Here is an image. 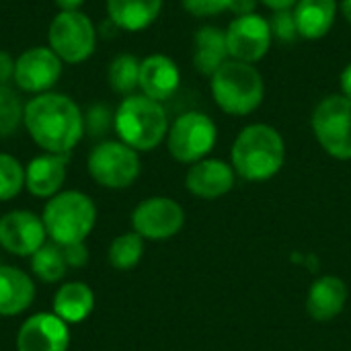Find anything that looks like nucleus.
<instances>
[{
	"mask_svg": "<svg viewBox=\"0 0 351 351\" xmlns=\"http://www.w3.org/2000/svg\"><path fill=\"white\" fill-rule=\"evenodd\" d=\"M339 84H341V95H346V97H350L351 99V62L343 68V72H341V78H339Z\"/></svg>",
	"mask_w": 351,
	"mask_h": 351,
	"instance_id": "36",
	"label": "nucleus"
},
{
	"mask_svg": "<svg viewBox=\"0 0 351 351\" xmlns=\"http://www.w3.org/2000/svg\"><path fill=\"white\" fill-rule=\"evenodd\" d=\"M68 154H39L25 167V189L39 199L58 195L66 183Z\"/></svg>",
	"mask_w": 351,
	"mask_h": 351,
	"instance_id": "16",
	"label": "nucleus"
},
{
	"mask_svg": "<svg viewBox=\"0 0 351 351\" xmlns=\"http://www.w3.org/2000/svg\"><path fill=\"white\" fill-rule=\"evenodd\" d=\"M62 66L64 62L56 56L51 47L35 45L25 49L14 60L12 80L23 93H31V95L49 93L62 76Z\"/></svg>",
	"mask_w": 351,
	"mask_h": 351,
	"instance_id": "12",
	"label": "nucleus"
},
{
	"mask_svg": "<svg viewBox=\"0 0 351 351\" xmlns=\"http://www.w3.org/2000/svg\"><path fill=\"white\" fill-rule=\"evenodd\" d=\"M111 125H113V111L103 103L93 105L84 113V134L88 136H103Z\"/></svg>",
	"mask_w": 351,
	"mask_h": 351,
	"instance_id": "29",
	"label": "nucleus"
},
{
	"mask_svg": "<svg viewBox=\"0 0 351 351\" xmlns=\"http://www.w3.org/2000/svg\"><path fill=\"white\" fill-rule=\"evenodd\" d=\"M70 325L53 313H35L16 333V351H68Z\"/></svg>",
	"mask_w": 351,
	"mask_h": 351,
	"instance_id": "14",
	"label": "nucleus"
},
{
	"mask_svg": "<svg viewBox=\"0 0 351 351\" xmlns=\"http://www.w3.org/2000/svg\"><path fill=\"white\" fill-rule=\"evenodd\" d=\"M107 14L117 29L144 31L162 10V0H105Z\"/></svg>",
	"mask_w": 351,
	"mask_h": 351,
	"instance_id": "23",
	"label": "nucleus"
},
{
	"mask_svg": "<svg viewBox=\"0 0 351 351\" xmlns=\"http://www.w3.org/2000/svg\"><path fill=\"white\" fill-rule=\"evenodd\" d=\"M216 140L218 130L214 119L202 111H187L169 125L167 148L175 160L193 165L212 152Z\"/></svg>",
	"mask_w": 351,
	"mask_h": 351,
	"instance_id": "9",
	"label": "nucleus"
},
{
	"mask_svg": "<svg viewBox=\"0 0 351 351\" xmlns=\"http://www.w3.org/2000/svg\"><path fill=\"white\" fill-rule=\"evenodd\" d=\"M23 125L43 152L70 154L84 136V113L72 97L49 90L25 103Z\"/></svg>",
	"mask_w": 351,
	"mask_h": 351,
	"instance_id": "1",
	"label": "nucleus"
},
{
	"mask_svg": "<svg viewBox=\"0 0 351 351\" xmlns=\"http://www.w3.org/2000/svg\"><path fill=\"white\" fill-rule=\"evenodd\" d=\"M35 284L31 276L12 265H0V317H19L31 308Z\"/></svg>",
	"mask_w": 351,
	"mask_h": 351,
	"instance_id": "19",
	"label": "nucleus"
},
{
	"mask_svg": "<svg viewBox=\"0 0 351 351\" xmlns=\"http://www.w3.org/2000/svg\"><path fill=\"white\" fill-rule=\"evenodd\" d=\"M14 78V58L0 49V84H8Z\"/></svg>",
	"mask_w": 351,
	"mask_h": 351,
	"instance_id": "33",
	"label": "nucleus"
},
{
	"mask_svg": "<svg viewBox=\"0 0 351 351\" xmlns=\"http://www.w3.org/2000/svg\"><path fill=\"white\" fill-rule=\"evenodd\" d=\"M41 220L51 243L60 247L84 243L97 224V206L86 193L64 189L47 199Z\"/></svg>",
	"mask_w": 351,
	"mask_h": 351,
	"instance_id": "5",
	"label": "nucleus"
},
{
	"mask_svg": "<svg viewBox=\"0 0 351 351\" xmlns=\"http://www.w3.org/2000/svg\"><path fill=\"white\" fill-rule=\"evenodd\" d=\"M95 311V292L86 282L62 284L51 302V313L66 325H78L86 321Z\"/></svg>",
	"mask_w": 351,
	"mask_h": 351,
	"instance_id": "20",
	"label": "nucleus"
},
{
	"mask_svg": "<svg viewBox=\"0 0 351 351\" xmlns=\"http://www.w3.org/2000/svg\"><path fill=\"white\" fill-rule=\"evenodd\" d=\"M23 111L25 105L19 95L8 84H0V138L16 132V128L23 123Z\"/></svg>",
	"mask_w": 351,
	"mask_h": 351,
	"instance_id": "28",
	"label": "nucleus"
},
{
	"mask_svg": "<svg viewBox=\"0 0 351 351\" xmlns=\"http://www.w3.org/2000/svg\"><path fill=\"white\" fill-rule=\"evenodd\" d=\"M341 12H343L346 21L351 25V0H341Z\"/></svg>",
	"mask_w": 351,
	"mask_h": 351,
	"instance_id": "38",
	"label": "nucleus"
},
{
	"mask_svg": "<svg viewBox=\"0 0 351 351\" xmlns=\"http://www.w3.org/2000/svg\"><path fill=\"white\" fill-rule=\"evenodd\" d=\"M62 251H64V259L68 267H84L88 263V247L84 243L64 245Z\"/></svg>",
	"mask_w": 351,
	"mask_h": 351,
	"instance_id": "32",
	"label": "nucleus"
},
{
	"mask_svg": "<svg viewBox=\"0 0 351 351\" xmlns=\"http://www.w3.org/2000/svg\"><path fill=\"white\" fill-rule=\"evenodd\" d=\"M348 302V286L337 276H323L313 282L306 296V311L317 323H327L339 317Z\"/></svg>",
	"mask_w": 351,
	"mask_h": 351,
	"instance_id": "18",
	"label": "nucleus"
},
{
	"mask_svg": "<svg viewBox=\"0 0 351 351\" xmlns=\"http://www.w3.org/2000/svg\"><path fill=\"white\" fill-rule=\"evenodd\" d=\"M185 224L183 208L171 197H148L132 212V228L144 241H167Z\"/></svg>",
	"mask_w": 351,
	"mask_h": 351,
	"instance_id": "11",
	"label": "nucleus"
},
{
	"mask_svg": "<svg viewBox=\"0 0 351 351\" xmlns=\"http://www.w3.org/2000/svg\"><path fill=\"white\" fill-rule=\"evenodd\" d=\"M183 8L197 19L216 16L230 8V0H181Z\"/></svg>",
	"mask_w": 351,
	"mask_h": 351,
	"instance_id": "31",
	"label": "nucleus"
},
{
	"mask_svg": "<svg viewBox=\"0 0 351 351\" xmlns=\"http://www.w3.org/2000/svg\"><path fill=\"white\" fill-rule=\"evenodd\" d=\"M29 265H31V274L45 282V284H58L64 280L66 271H68V263L64 259V251L60 245L47 241L45 245H41L31 257H29Z\"/></svg>",
	"mask_w": 351,
	"mask_h": 351,
	"instance_id": "24",
	"label": "nucleus"
},
{
	"mask_svg": "<svg viewBox=\"0 0 351 351\" xmlns=\"http://www.w3.org/2000/svg\"><path fill=\"white\" fill-rule=\"evenodd\" d=\"M113 130L117 138L136 152H148L167 140L169 117L162 103L146 95H130L113 111Z\"/></svg>",
	"mask_w": 351,
	"mask_h": 351,
	"instance_id": "3",
	"label": "nucleus"
},
{
	"mask_svg": "<svg viewBox=\"0 0 351 351\" xmlns=\"http://www.w3.org/2000/svg\"><path fill=\"white\" fill-rule=\"evenodd\" d=\"M181 84V72L173 58L165 53H152L140 60V82L142 95L162 103L171 99Z\"/></svg>",
	"mask_w": 351,
	"mask_h": 351,
	"instance_id": "17",
	"label": "nucleus"
},
{
	"mask_svg": "<svg viewBox=\"0 0 351 351\" xmlns=\"http://www.w3.org/2000/svg\"><path fill=\"white\" fill-rule=\"evenodd\" d=\"M232 165L220 158H204L193 162L185 177V187L191 195L199 199H218L234 187Z\"/></svg>",
	"mask_w": 351,
	"mask_h": 351,
	"instance_id": "15",
	"label": "nucleus"
},
{
	"mask_svg": "<svg viewBox=\"0 0 351 351\" xmlns=\"http://www.w3.org/2000/svg\"><path fill=\"white\" fill-rule=\"evenodd\" d=\"M292 12L300 37L323 39L335 25L337 0H298Z\"/></svg>",
	"mask_w": 351,
	"mask_h": 351,
	"instance_id": "22",
	"label": "nucleus"
},
{
	"mask_svg": "<svg viewBox=\"0 0 351 351\" xmlns=\"http://www.w3.org/2000/svg\"><path fill=\"white\" fill-rule=\"evenodd\" d=\"M271 39L274 35L269 19L257 12L234 16L226 29V45L230 60H239L245 64L261 62L271 47Z\"/></svg>",
	"mask_w": 351,
	"mask_h": 351,
	"instance_id": "10",
	"label": "nucleus"
},
{
	"mask_svg": "<svg viewBox=\"0 0 351 351\" xmlns=\"http://www.w3.org/2000/svg\"><path fill=\"white\" fill-rule=\"evenodd\" d=\"M259 0H230V8L228 12H232L234 16H243V14H251L255 12Z\"/></svg>",
	"mask_w": 351,
	"mask_h": 351,
	"instance_id": "34",
	"label": "nucleus"
},
{
	"mask_svg": "<svg viewBox=\"0 0 351 351\" xmlns=\"http://www.w3.org/2000/svg\"><path fill=\"white\" fill-rule=\"evenodd\" d=\"M107 80L115 93L123 97L134 95L140 82V60L132 53L115 56L107 68Z\"/></svg>",
	"mask_w": 351,
	"mask_h": 351,
	"instance_id": "25",
	"label": "nucleus"
},
{
	"mask_svg": "<svg viewBox=\"0 0 351 351\" xmlns=\"http://www.w3.org/2000/svg\"><path fill=\"white\" fill-rule=\"evenodd\" d=\"M230 162L234 173L245 181H269L286 162V142L274 125L251 123L237 136Z\"/></svg>",
	"mask_w": 351,
	"mask_h": 351,
	"instance_id": "2",
	"label": "nucleus"
},
{
	"mask_svg": "<svg viewBox=\"0 0 351 351\" xmlns=\"http://www.w3.org/2000/svg\"><path fill=\"white\" fill-rule=\"evenodd\" d=\"M210 88L214 103L228 115L245 117L259 109L265 97V82L255 64L239 60L224 62L212 76Z\"/></svg>",
	"mask_w": 351,
	"mask_h": 351,
	"instance_id": "4",
	"label": "nucleus"
},
{
	"mask_svg": "<svg viewBox=\"0 0 351 351\" xmlns=\"http://www.w3.org/2000/svg\"><path fill=\"white\" fill-rule=\"evenodd\" d=\"M47 41L64 64H82L95 53L97 29L82 10H60L49 23Z\"/></svg>",
	"mask_w": 351,
	"mask_h": 351,
	"instance_id": "6",
	"label": "nucleus"
},
{
	"mask_svg": "<svg viewBox=\"0 0 351 351\" xmlns=\"http://www.w3.org/2000/svg\"><path fill=\"white\" fill-rule=\"evenodd\" d=\"M86 169L90 179L105 189H125L140 177V156L121 140L99 142L88 158Z\"/></svg>",
	"mask_w": 351,
	"mask_h": 351,
	"instance_id": "7",
	"label": "nucleus"
},
{
	"mask_svg": "<svg viewBox=\"0 0 351 351\" xmlns=\"http://www.w3.org/2000/svg\"><path fill=\"white\" fill-rule=\"evenodd\" d=\"M47 243L41 216L29 210H10L0 216V247L14 257H31Z\"/></svg>",
	"mask_w": 351,
	"mask_h": 351,
	"instance_id": "13",
	"label": "nucleus"
},
{
	"mask_svg": "<svg viewBox=\"0 0 351 351\" xmlns=\"http://www.w3.org/2000/svg\"><path fill=\"white\" fill-rule=\"evenodd\" d=\"M313 134L321 148L337 158L351 160V99L346 95L325 97L313 111Z\"/></svg>",
	"mask_w": 351,
	"mask_h": 351,
	"instance_id": "8",
	"label": "nucleus"
},
{
	"mask_svg": "<svg viewBox=\"0 0 351 351\" xmlns=\"http://www.w3.org/2000/svg\"><path fill=\"white\" fill-rule=\"evenodd\" d=\"M25 189V167L6 152H0V202L14 199Z\"/></svg>",
	"mask_w": 351,
	"mask_h": 351,
	"instance_id": "27",
	"label": "nucleus"
},
{
	"mask_svg": "<svg viewBox=\"0 0 351 351\" xmlns=\"http://www.w3.org/2000/svg\"><path fill=\"white\" fill-rule=\"evenodd\" d=\"M226 29L204 25L193 37V66L199 74L212 76L224 62H228Z\"/></svg>",
	"mask_w": 351,
	"mask_h": 351,
	"instance_id": "21",
	"label": "nucleus"
},
{
	"mask_svg": "<svg viewBox=\"0 0 351 351\" xmlns=\"http://www.w3.org/2000/svg\"><path fill=\"white\" fill-rule=\"evenodd\" d=\"M269 27H271V35L278 37L280 41L292 43L296 37H300L292 10H274L269 19Z\"/></svg>",
	"mask_w": 351,
	"mask_h": 351,
	"instance_id": "30",
	"label": "nucleus"
},
{
	"mask_svg": "<svg viewBox=\"0 0 351 351\" xmlns=\"http://www.w3.org/2000/svg\"><path fill=\"white\" fill-rule=\"evenodd\" d=\"M60 10H80L84 0H53Z\"/></svg>",
	"mask_w": 351,
	"mask_h": 351,
	"instance_id": "37",
	"label": "nucleus"
},
{
	"mask_svg": "<svg viewBox=\"0 0 351 351\" xmlns=\"http://www.w3.org/2000/svg\"><path fill=\"white\" fill-rule=\"evenodd\" d=\"M259 2L271 10H290L298 0H259Z\"/></svg>",
	"mask_w": 351,
	"mask_h": 351,
	"instance_id": "35",
	"label": "nucleus"
},
{
	"mask_svg": "<svg viewBox=\"0 0 351 351\" xmlns=\"http://www.w3.org/2000/svg\"><path fill=\"white\" fill-rule=\"evenodd\" d=\"M142 255H144V239L132 230V232L119 234L109 245L107 259H109L111 267H115L119 271H130L142 261Z\"/></svg>",
	"mask_w": 351,
	"mask_h": 351,
	"instance_id": "26",
	"label": "nucleus"
}]
</instances>
